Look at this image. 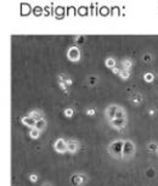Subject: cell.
I'll use <instances>...</instances> for the list:
<instances>
[{
  "instance_id": "cell-1",
  "label": "cell",
  "mask_w": 158,
  "mask_h": 186,
  "mask_svg": "<svg viewBox=\"0 0 158 186\" xmlns=\"http://www.w3.org/2000/svg\"><path fill=\"white\" fill-rule=\"evenodd\" d=\"M123 145H124V140H122V139H116V140L111 141L107 146L108 154L114 160H122Z\"/></svg>"
},
{
  "instance_id": "cell-2",
  "label": "cell",
  "mask_w": 158,
  "mask_h": 186,
  "mask_svg": "<svg viewBox=\"0 0 158 186\" xmlns=\"http://www.w3.org/2000/svg\"><path fill=\"white\" fill-rule=\"evenodd\" d=\"M135 153H136V145H135V142L132 141V140H124L123 152H122V160L129 161V160L134 158Z\"/></svg>"
},
{
  "instance_id": "cell-3",
  "label": "cell",
  "mask_w": 158,
  "mask_h": 186,
  "mask_svg": "<svg viewBox=\"0 0 158 186\" xmlns=\"http://www.w3.org/2000/svg\"><path fill=\"white\" fill-rule=\"evenodd\" d=\"M89 181V176L85 173H74L70 178V184L72 186H84Z\"/></svg>"
},
{
  "instance_id": "cell-4",
  "label": "cell",
  "mask_w": 158,
  "mask_h": 186,
  "mask_svg": "<svg viewBox=\"0 0 158 186\" xmlns=\"http://www.w3.org/2000/svg\"><path fill=\"white\" fill-rule=\"evenodd\" d=\"M66 55H67V58H68L71 62H78V61H80V58H82L80 49H79L77 45L70 46Z\"/></svg>"
},
{
  "instance_id": "cell-5",
  "label": "cell",
  "mask_w": 158,
  "mask_h": 186,
  "mask_svg": "<svg viewBox=\"0 0 158 186\" xmlns=\"http://www.w3.org/2000/svg\"><path fill=\"white\" fill-rule=\"evenodd\" d=\"M54 150L55 152L60 153V154H63V153H67L68 152V147H67V140L62 139V138H58L55 142H54Z\"/></svg>"
},
{
  "instance_id": "cell-6",
  "label": "cell",
  "mask_w": 158,
  "mask_h": 186,
  "mask_svg": "<svg viewBox=\"0 0 158 186\" xmlns=\"http://www.w3.org/2000/svg\"><path fill=\"white\" fill-rule=\"evenodd\" d=\"M110 123V127L116 129V130H122L126 127L128 124V118H114L112 120L108 122Z\"/></svg>"
},
{
  "instance_id": "cell-7",
  "label": "cell",
  "mask_w": 158,
  "mask_h": 186,
  "mask_svg": "<svg viewBox=\"0 0 158 186\" xmlns=\"http://www.w3.org/2000/svg\"><path fill=\"white\" fill-rule=\"evenodd\" d=\"M119 107H120L119 105L112 104V105H108V106L105 108V117H106V119H107L108 122L116 118V114H117Z\"/></svg>"
},
{
  "instance_id": "cell-8",
  "label": "cell",
  "mask_w": 158,
  "mask_h": 186,
  "mask_svg": "<svg viewBox=\"0 0 158 186\" xmlns=\"http://www.w3.org/2000/svg\"><path fill=\"white\" fill-rule=\"evenodd\" d=\"M67 147H68V153L71 154H74L79 151L80 148V144L78 140H74V139H71V140H67Z\"/></svg>"
},
{
  "instance_id": "cell-9",
  "label": "cell",
  "mask_w": 158,
  "mask_h": 186,
  "mask_svg": "<svg viewBox=\"0 0 158 186\" xmlns=\"http://www.w3.org/2000/svg\"><path fill=\"white\" fill-rule=\"evenodd\" d=\"M21 123L23 124L24 127H28L29 129H33V128H36V124H37V122L32 118L30 116H24V117H22L21 118Z\"/></svg>"
},
{
  "instance_id": "cell-10",
  "label": "cell",
  "mask_w": 158,
  "mask_h": 186,
  "mask_svg": "<svg viewBox=\"0 0 158 186\" xmlns=\"http://www.w3.org/2000/svg\"><path fill=\"white\" fill-rule=\"evenodd\" d=\"M28 116H30L36 122H38V120H40V119H44V112H43L42 110H38V108L29 111V114H28Z\"/></svg>"
},
{
  "instance_id": "cell-11",
  "label": "cell",
  "mask_w": 158,
  "mask_h": 186,
  "mask_svg": "<svg viewBox=\"0 0 158 186\" xmlns=\"http://www.w3.org/2000/svg\"><path fill=\"white\" fill-rule=\"evenodd\" d=\"M134 67V62L130 58H123L122 60V70L130 71Z\"/></svg>"
},
{
  "instance_id": "cell-12",
  "label": "cell",
  "mask_w": 158,
  "mask_h": 186,
  "mask_svg": "<svg viewBox=\"0 0 158 186\" xmlns=\"http://www.w3.org/2000/svg\"><path fill=\"white\" fill-rule=\"evenodd\" d=\"M144 101V98L141 94H134L132 98H130V102L134 105V106H140Z\"/></svg>"
},
{
  "instance_id": "cell-13",
  "label": "cell",
  "mask_w": 158,
  "mask_h": 186,
  "mask_svg": "<svg viewBox=\"0 0 158 186\" xmlns=\"http://www.w3.org/2000/svg\"><path fill=\"white\" fill-rule=\"evenodd\" d=\"M58 83H65L67 86H71L72 85V78L68 77L67 74H60L58 76Z\"/></svg>"
},
{
  "instance_id": "cell-14",
  "label": "cell",
  "mask_w": 158,
  "mask_h": 186,
  "mask_svg": "<svg viewBox=\"0 0 158 186\" xmlns=\"http://www.w3.org/2000/svg\"><path fill=\"white\" fill-rule=\"evenodd\" d=\"M146 148L150 153H157L158 152V144L156 141H151L146 145Z\"/></svg>"
},
{
  "instance_id": "cell-15",
  "label": "cell",
  "mask_w": 158,
  "mask_h": 186,
  "mask_svg": "<svg viewBox=\"0 0 158 186\" xmlns=\"http://www.w3.org/2000/svg\"><path fill=\"white\" fill-rule=\"evenodd\" d=\"M36 128H37L38 130H40V132H44V130L48 128V122H46V119L44 118V119L38 120L37 124H36Z\"/></svg>"
},
{
  "instance_id": "cell-16",
  "label": "cell",
  "mask_w": 158,
  "mask_h": 186,
  "mask_svg": "<svg viewBox=\"0 0 158 186\" xmlns=\"http://www.w3.org/2000/svg\"><path fill=\"white\" fill-rule=\"evenodd\" d=\"M105 66L107 67V68H110V70H113L114 67H117V65H116V60L113 58V57H107L106 60H105Z\"/></svg>"
},
{
  "instance_id": "cell-17",
  "label": "cell",
  "mask_w": 158,
  "mask_h": 186,
  "mask_svg": "<svg viewBox=\"0 0 158 186\" xmlns=\"http://www.w3.org/2000/svg\"><path fill=\"white\" fill-rule=\"evenodd\" d=\"M29 138L30 139H33V140H37V139H39V136H40V134H42V132L40 130H38L37 128H33V129H30L29 130Z\"/></svg>"
},
{
  "instance_id": "cell-18",
  "label": "cell",
  "mask_w": 158,
  "mask_h": 186,
  "mask_svg": "<svg viewBox=\"0 0 158 186\" xmlns=\"http://www.w3.org/2000/svg\"><path fill=\"white\" fill-rule=\"evenodd\" d=\"M130 76H132L130 71H125V70H122L118 77H119L120 79H123V80H128V79L130 78Z\"/></svg>"
},
{
  "instance_id": "cell-19",
  "label": "cell",
  "mask_w": 158,
  "mask_h": 186,
  "mask_svg": "<svg viewBox=\"0 0 158 186\" xmlns=\"http://www.w3.org/2000/svg\"><path fill=\"white\" fill-rule=\"evenodd\" d=\"M98 82H99V78L96 76H90V77H88V85L89 86H95V85L98 84Z\"/></svg>"
},
{
  "instance_id": "cell-20",
  "label": "cell",
  "mask_w": 158,
  "mask_h": 186,
  "mask_svg": "<svg viewBox=\"0 0 158 186\" xmlns=\"http://www.w3.org/2000/svg\"><path fill=\"white\" fill-rule=\"evenodd\" d=\"M144 80H145L146 83H152V82L154 80V74H153L152 72H146V73L144 74Z\"/></svg>"
},
{
  "instance_id": "cell-21",
  "label": "cell",
  "mask_w": 158,
  "mask_h": 186,
  "mask_svg": "<svg viewBox=\"0 0 158 186\" xmlns=\"http://www.w3.org/2000/svg\"><path fill=\"white\" fill-rule=\"evenodd\" d=\"M63 114H65V117H67V118H72L74 116V110L72 107H67V108L63 110Z\"/></svg>"
},
{
  "instance_id": "cell-22",
  "label": "cell",
  "mask_w": 158,
  "mask_h": 186,
  "mask_svg": "<svg viewBox=\"0 0 158 186\" xmlns=\"http://www.w3.org/2000/svg\"><path fill=\"white\" fill-rule=\"evenodd\" d=\"M152 60H153V57H152L151 54H145V55H142V61L145 62V64H150V62H152Z\"/></svg>"
},
{
  "instance_id": "cell-23",
  "label": "cell",
  "mask_w": 158,
  "mask_h": 186,
  "mask_svg": "<svg viewBox=\"0 0 158 186\" xmlns=\"http://www.w3.org/2000/svg\"><path fill=\"white\" fill-rule=\"evenodd\" d=\"M85 114H86L88 117H94L95 114H96V110L92 108V107H89V108L85 110Z\"/></svg>"
},
{
  "instance_id": "cell-24",
  "label": "cell",
  "mask_w": 158,
  "mask_h": 186,
  "mask_svg": "<svg viewBox=\"0 0 158 186\" xmlns=\"http://www.w3.org/2000/svg\"><path fill=\"white\" fill-rule=\"evenodd\" d=\"M29 181L32 182V184H36V182H38V180H39V176L37 175V174H34V173H32V174H29Z\"/></svg>"
},
{
  "instance_id": "cell-25",
  "label": "cell",
  "mask_w": 158,
  "mask_h": 186,
  "mask_svg": "<svg viewBox=\"0 0 158 186\" xmlns=\"http://www.w3.org/2000/svg\"><path fill=\"white\" fill-rule=\"evenodd\" d=\"M43 12H44V9L40 8V6H36V8L33 9V14H34L36 16H42Z\"/></svg>"
},
{
  "instance_id": "cell-26",
  "label": "cell",
  "mask_w": 158,
  "mask_h": 186,
  "mask_svg": "<svg viewBox=\"0 0 158 186\" xmlns=\"http://www.w3.org/2000/svg\"><path fill=\"white\" fill-rule=\"evenodd\" d=\"M55 11H56V14H57V17H62L63 14H65V9H63V8H57Z\"/></svg>"
},
{
  "instance_id": "cell-27",
  "label": "cell",
  "mask_w": 158,
  "mask_h": 186,
  "mask_svg": "<svg viewBox=\"0 0 158 186\" xmlns=\"http://www.w3.org/2000/svg\"><path fill=\"white\" fill-rule=\"evenodd\" d=\"M146 175H147V178H154V169H152V168H150V169H147L146 170Z\"/></svg>"
},
{
  "instance_id": "cell-28",
  "label": "cell",
  "mask_w": 158,
  "mask_h": 186,
  "mask_svg": "<svg viewBox=\"0 0 158 186\" xmlns=\"http://www.w3.org/2000/svg\"><path fill=\"white\" fill-rule=\"evenodd\" d=\"M58 86H60L63 91H65V94H68V86H67L65 83H58Z\"/></svg>"
},
{
  "instance_id": "cell-29",
  "label": "cell",
  "mask_w": 158,
  "mask_h": 186,
  "mask_svg": "<svg viewBox=\"0 0 158 186\" xmlns=\"http://www.w3.org/2000/svg\"><path fill=\"white\" fill-rule=\"evenodd\" d=\"M29 12H30V8H29L28 5H23V6H22V14L28 15Z\"/></svg>"
},
{
  "instance_id": "cell-30",
  "label": "cell",
  "mask_w": 158,
  "mask_h": 186,
  "mask_svg": "<svg viewBox=\"0 0 158 186\" xmlns=\"http://www.w3.org/2000/svg\"><path fill=\"white\" fill-rule=\"evenodd\" d=\"M84 39H85V37H84V36H78V37H76V38H74V42H76V43H83V42H84Z\"/></svg>"
},
{
  "instance_id": "cell-31",
  "label": "cell",
  "mask_w": 158,
  "mask_h": 186,
  "mask_svg": "<svg viewBox=\"0 0 158 186\" xmlns=\"http://www.w3.org/2000/svg\"><path fill=\"white\" fill-rule=\"evenodd\" d=\"M108 12H110V10H108V8H107V6H105V8H102V9L100 10V14H102V15H105V16H107V15H108Z\"/></svg>"
},
{
  "instance_id": "cell-32",
  "label": "cell",
  "mask_w": 158,
  "mask_h": 186,
  "mask_svg": "<svg viewBox=\"0 0 158 186\" xmlns=\"http://www.w3.org/2000/svg\"><path fill=\"white\" fill-rule=\"evenodd\" d=\"M111 71H112V73H114V74L119 76V73H120L122 68H118V67H114V68H113V70H111Z\"/></svg>"
},
{
  "instance_id": "cell-33",
  "label": "cell",
  "mask_w": 158,
  "mask_h": 186,
  "mask_svg": "<svg viewBox=\"0 0 158 186\" xmlns=\"http://www.w3.org/2000/svg\"><path fill=\"white\" fill-rule=\"evenodd\" d=\"M42 186H54V185H52L51 182H44V184H43Z\"/></svg>"
},
{
  "instance_id": "cell-34",
  "label": "cell",
  "mask_w": 158,
  "mask_h": 186,
  "mask_svg": "<svg viewBox=\"0 0 158 186\" xmlns=\"http://www.w3.org/2000/svg\"><path fill=\"white\" fill-rule=\"evenodd\" d=\"M148 114H150V116H154V110H150V111H148Z\"/></svg>"
},
{
  "instance_id": "cell-35",
  "label": "cell",
  "mask_w": 158,
  "mask_h": 186,
  "mask_svg": "<svg viewBox=\"0 0 158 186\" xmlns=\"http://www.w3.org/2000/svg\"><path fill=\"white\" fill-rule=\"evenodd\" d=\"M157 156H158V152H157Z\"/></svg>"
}]
</instances>
